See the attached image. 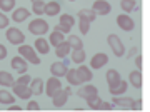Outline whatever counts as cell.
I'll return each instance as SVG.
<instances>
[{
  "label": "cell",
  "mask_w": 150,
  "mask_h": 112,
  "mask_svg": "<svg viewBox=\"0 0 150 112\" xmlns=\"http://www.w3.org/2000/svg\"><path fill=\"white\" fill-rule=\"evenodd\" d=\"M18 54L20 55H23L25 59L30 62V64H33V65H38L40 64V57L37 55V50L33 47H30V45H18Z\"/></svg>",
  "instance_id": "1"
},
{
  "label": "cell",
  "mask_w": 150,
  "mask_h": 112,
  "mask_svg": "<svg viewBox=\"0 0 150 112\" xmlns=\"http://www.w3.org/2000/svg\"><path fill=\"white\" fill-rule=\"evenodd\" d=\"M28 30H30V34H33V35L42 37L43 34L48 32V24L43 20V19H35V20H32L28 24Z\"/></svg>",
  "instance_id": "2"
},
{
  "label": "cell",
  "mask_w": 150,
  "mask_h": 112,
  "mask_svg": "<svg viewBox=\"0 0 150 112\" xmlns=\"http://www.w3.org/2000/svg\"><path fill=\"white\" fill-rule=\"evenodd\" d=\"M107 42H108V45L112 47L113 54H115L117 57H122L123 52H125V47H123V44H122V40H120V37H118V35H115V34H110V35L107 37Z\"/></svg>",
  "instance_id": "3"
},
{
  "label": "cell",
  "mask_w": 150,
  "mask_h": 112,
  "mask_svg": "<svg viewBox=\"0 0 150 112\" xmlns=\"http://www.w3.org/2000/svg\"><path fill=\"white\" fill-rule=\"evenodd\" d=\"M7 40L12 44V45H22V42H25V35L22 30L12 27V29H7Z\"/></svg>",
  "instance_id": "4"
},
{
  "label": "cell",
  "mask_w": 150,
  "mask_h": 112,
  "mask_svg": "<svg viewBox=\"0 0 150 112\" xmlns=\"http://www.w3.org/2000/svg\"><path fill=\"white\" fill-rule=\"evenodd\" d=\"M12 87H13V94H15L17 97L23 99V101H27V99H30V97L33 96L30 86H23V84H17V82H15Z\"/></svg>",
  "instance_id": "5"
},
{
  "label": "cell",
  "mask_w": 150,
  "mask_h": 112,
  "mask_svg": "<svg viewBox=\"0 0 150 112\" xmlns=\"http://www.w3.org/2000/svg\"><path fill=\"white\" fill-rule=\"evenodd\" d=\"M62 89V82L59 80V77H50V79L47 80V87H45V92H47L48 97H54L57 92Z\"/></svg>",
  "instance_id": "6"
},
{
  "label": "cell",
  "mask_w": 150,
  "mask_h": 112,
  "mask_svg": "<svg viewBox=\"0 0 150 112\" xmlns=\"http://www.w3.org/2000/svg\"><path fill=\"white\" fill-rule=\"evenodd\" d=\"M70 87H67V89H60L57 94H55L54 97H52V101H54V106L55 107H62L67 104V101H69V96H70Z\"/></svg>",
  "instance_id": "7"
},
{
  "label": "cell",
  "mask_w": 150,
  "mask_h": 112,
  "mask_svg": "<svg viewBox=\"0 0 150 112\" xmlns=\"http://www.w3.org/2000/svg\"><path fill=\"white\" fill-rule=\"evenodd\" d=\"M107 62H108V55H107V54L98 52V54H95V55L92 57V60H90V69H93V70L102 69L103 65H107Z\"/></svg>",
  "instance_id": "8"
},
{
  "label": "cell",
  "mask_w": 150,
  "mask_h": 112,
  "mask_svg": "<svg viewBox=\"0 0 150 112\" xmlns=\"http://www.w3.org/2000/svg\"><path fill=\"white\" fill-rule=\"evenodd\" d=\"M117 25L120 27V29H123V30H134L135 29V22L134 19L130 15H127V14H122V15H118L117 17Z\"/></svg>",
  "instance_id": "9"
},
{
  "label": "cell",
  "mask_w": 150,
  "mask_h": 112,
  "mask_svg": "<svg viewBox=\"0 0 150 112\" xmlns=\"http://www.w3.org/2000/svg\"><path fill=\"white\" fill-rule=\"evenodd\" d=\"M92 10L95 12V14H98V15H107L112 10V5L108 4L107 0H97V2H93Z\"/></svg>",
  "instance_id": "10"
},
{
  "label": "cell",
  "mask_w": 150,
  "mask_h": 112,
  "mask_svg": "<svg viewBox=\"0 0 150 112\" xmlns=\"http://www.w3.org/2000/svg\"><path fill=\"white\" fill-rule=\"evenodd\" d=\"M67 70H69V64H65V62H55L50 65V72L54 77H64Z\"/></svg>",
  "instance_id": "11"
},
{
  "label": "cell",
  "mask_w": 150,
  "mask_h": 112,
  "mask_svg": "<svg viewBox=\"0 0 150 112\" xmlns=\"http://www.w3.org/2000/svg\"><path fill=\"white\" fill-rule=\"evenodd\" d=\"M12 69L17 70L18 74H25L28 67H27V62L22 59V57H13L12 59Z\"/></svg>",
  "instance_id": "12"
},
{
  "label": "cell",
  "mask_w": 150,
  "mask_h": 112,
  "mask_svg": "<svg viewBox=\"0 0 150 112\" xmlns=\"http://www.w3.org/2000/svg\"><path fill=\"white\" fill-rule=\"evenodd\" d=\"M43 14L45 15H50V17H54V15H59L60 14V4L59 2H45V10H43Z\"/></svg>",
  "instance_id": "13"
},
{
  "label": "cell",
  "mask_w": 150,
  "mask_h": 112,
  "mask_svg": "<svg viewBox=\"0 0 150 112\" xmlns=\"http://www.w3.org/2000/svg\"><path fill=\"white\" fill-rule=\"evenodd\" d=\"M97 94H98L97 87H95V86H92V84H87V86H83L82 89H79V94H77V96L82 97V99H87V97L97 96Z\"/></svg>",
  "instance_id": "14"
},
{
  "label": "cell",
  "mask_w": 150,
  "mask_h": 112,
  "mask_svg": "<svg viewBox=\"0 0 150 112\" xmlns=\"http://www.w3.org/2000/svg\"><path fill=\"white\" fill-rule=\"evenodd\" d=\"M70 50H72V47L69 45V42H67V40L60 42L59 45L55 47V54H57V57H60V59H65V57L70 54Z\"/></svg>",
  "instance_id": "15"
},
{
  "label": "cell",
  "mask_w": 150,
  "mask_h": 112,
  "mask_svg": "<svg viewBox=\"0 0 150 112\" xmlns=\"http://www.w3.org/2000/svg\"><path fill=\"white\" fill-rule=\"evenodd\" d=\"M77 70V75H79V79H80V82H90L92 80V70L88 69V67H85V65H80Z\"/></svg>",
  "instance_id": "16"
},
{
  "label": "cell",
  "mask_w": 150,
  "mask_h": 112,
  "mask_svg": "<svg viewBox=\"0 0 150 112\" xmlns=\"http://www.w3.org/2000/svg\"><path fill=\"white\" fill-rule=\"evenodd\" d=\"M28 15H30L28 9H25V7H20V9H15V10H13V15H12V19H13V22H23V20H27Z\"/></svg>",
  "instance_id": "17"
},
{
  "label": "cell",
  "mask_w": 150,
  "mask_h": 112,
  "mask_svg": "<svg viewBox=\"0 0 150 112\" xmlns=\"http://www.w3.org/2000/svg\"><path fill=\"white\" fill-rule=\"evenodd\" d=\"M35 50L38 54H48V50H50V42L45 40V39H42V37H38L35 40Z\"/></svg>",
  "instance_id": "18"
},
{
  "label": "cell",
  "mask_w": 150,
  "mask_h": 112,
  "mask_svg": "<svg viewBox=\"0 0 150 112\" xmlns=\"http://www.w3.org/2000/svg\"><path fill=\"white\" fill-rule=\"evenodd\" d=\"M129 80L135 89H140L142 87V72L140 70H132L129 75Z\"/></svg>",
  "instance_id": "19"
},
{
  "label": "cell",
  "mask_w": 150,
  "mask_h": 112,
  "mask_svg": "<svg viewBox=\"0 0 150 112\" xmlns=\"http://www.w3.org/2000/svg\"><path fill=\"white\" fill-rule=\"evenodd\" d=\"M108 91H110L112 96H122V94H125V91H127V82L120 79L118 84H115L113 87H108Z\"/></svg>",
  "instance_id": "20"
},
{
  "label": "cell",
  "mask_w": 150,
  "mask_h": 112,
  "mask_svg": "<svg viewBox=\"0 0 150 112\" xmlns=\"http://www.w3.org/2000/svg\"><path fill=\"white\" fill-rule=\"evenodd\" d=\"M105 79H107L108 87H113L115 84H118V82H120V79H122V77H120V74H118L115 69H112V70H108V72H107V77H105Z\"/></svg>",
  "instance_id": "21"
},
{
  "label": "cell",
  "mask_w": 150,
  "mask_h": 112,
  "mask_svg": "<svg viewBox=\"0 0 150 112\" xmlns=\"http://www.w3.org/2000/svg\"><path fill=\"white\" fill-rule=\"evenodd\" d=\"M97 14L92 9H82V10H79V19H82V20H87V22H93L95 20Z\"/></svg>",
  "instance_id": "22"
},
{
  "label": "cell",
  "mask_w": 150,
  "mask_h": 112,
  "mask_svg": "<svg viewBox=\"0 0 150 112\" xmlns=\"http://www.w3.org/2000/svg\"><path fill=\"white\" fill-rule=\"evenodd\" d=\"M30 89H32V94H35V96H40L43 92V80L40 79V77H37V79H32V82H30Z\"/></svg>",
  "instance_id": "23"
},
{
  "label": "cell",
  "mask_w": 150,
  "mask_h": 112,
  "mask_svg": "<svg viewBox=\"0 0 150 112\" xmlns=\"http://www.w3.org/2000/svg\"><path fill=\"white\" fill-rule=\"evenodd\" d=\"M13 84H15V82H13L12 74H8V72H5V70H0V86L12 87Z\"/></svg>",
  "instance_id": "24"
},
{
  "label": "cell",
  "mask_w": 150,
  "mask_h": 112,
  "mask_svg": "<svg viewBox=\"0 0 150 112\" xmlns=\"http://www.w3.org/2000/svg\"><path fill=\"white\" fill-rule=\"evenodd\" d=\"M74 24H75V19H74L72 15H69V14H64V15H60V25L65 27L67 30H72Z\"/></svg>",
  "instance_id": "25"
},
{
  "label": "cell",
  "mask_w": 150,
  "mask_h": 112,
  "mask_svg": "<svg viewBox=\"0 0 150 112\" xmlns=\"http://www.w3.org/2000/svg\"><path fill=\"white\" fill-rule=\"evenodd\" d=\"M65 40V37H64V34L62 32H59V30H54V32L50 34V39H48V42L52 44L54 47H57L60 42H64Z\"/></svg>",
  "instance_id": "26"
},
{
  "label": "cell",
  "mask_w": 150,
  "mask_h": 112,
  "mask_svg": "<svg viewBox=\"0 0 150 112\" xmlns=\"http://www.w3.org/2000/svg\"><path fill=\"white\" fill-rule=\"evenodd\" d=\"M65 75H67V80H69L72 86H80V84H82L80 79H79V75H77V70H75V69H69Z\"/></svg>",
  "instance_id": "27"
},
{
  "label": "cell",
  "mask_w": 150,
  "mask_h": 112,
  "mask_svg": "<svg viewBox=\"0 0 150 112\" xmlns=\"http://www.w3.org/2000/svg\"><path fill=\"white\" fill-rule=\"evenodd\" d=\"M120 7H122V10L125 14H129V12L137 9V2L135 0H120Z\"/></svg>",
  "instance_id": "28"
},
{
  "label": "cell",
  "mask_w": 150,
  "mask_h": 112,
  "mask_svg": "<svg viewBox=\"0 0 150 112\" xmlns=\"http://www.w3.org/2000/svg\"><path fill=\"white\" fill-rule=\"evenodd\" d=\"M67 42H69V45L74 50H79V49H83V42L80 40V37H77V35H70L69 39H67Z\"/></svg>",
  "instance_id": "29"
},
{
  "label": "cell",
  "mask_w": 150,
  "mask_h": 112,
  "mask_svg": "<svg viewBox=\"0 0 150 112\" xmlns=\"http://www.w3.org/2000/svg\"><path fill=\"white\" fill-rule=\"evenodd\" d=\"M132 102H134V99H130V97H118V96H113V104H117V106L129 107V109H130Z\"/></svg>",
  "instance_id": "30"
},
{
  "label": "cell",
  "mask_w": 150,
  "mask_h": 112,
  "mask_svg": "<svg viewBox=\"0 0 150 112\" xmlns=\"http://www.w3.org/2000/svg\"><path fill=\"white\" fill-rule=\"evenodd\" d=\"M13 101H15V96H12L10 92L7 91H0V104H13Z\"/></svg>",
  "instance_id": "31"
},
{
  "label": "cell",
  "mask_w": 150,
  "mask_h": 112,
  "mask_svg": "<svg viewBox=\"0 0 150 112\" xmlns=\"http://www.w3.org/2000/svg\"><path fill=\"white\" fill-rule=\"evenodd\" d=\"M85 101H87V104H88V107H90V109H100V102H102V99L98 97V94H97V96L87 97Z\"/></svg>",
  "instance_id": "32"
},
{
  "label": "cell",
  "mask_w": 150,
  "mask_h": 112,
  "mask_svg": "<svg viewBox=\"0 0 150 112\" xmlns=\"http://www.w3.org/2000/svg\"><path fill=\"white\" fill-rule=\"evenodd\" d=\"M72 60L75 64H82L85 60V50L83 49H79V50H74L72 52Z\"/></svg>",
  "instance_id": "33"
},
{
  "label": "cell",
  "mask_w": 150,
  "mask_h": 112,
  "mask_svg": "<svg viewBox=\"0 0 150 112\" xmlns=\"http://www.w3.org/2000/svg\"><path fill=\"white\" fill-rule=\"evenodd\" d=\"M32 10L35 15H42L43 10H45V2H42V0H35V2H32Z\"/></svg>",
  "instance_id": "34"
},
{
  "label": "cell",
  "mask_w": 150,
  "mask_h": 112,
  "mask_svg": "<svg viewBox=\"0 0 150 112\" xmlns=\"http://www.w3.org/2000/svg\"><path fill=\"white\" fill-rule=\"evenodd\" d=\"M15 4H17V0H0V10L10 12V10H13Z\"/></svg>",
  "instance_id": "35"
},
{
  "label": "cell",
  "mask_w": 150,
  "mask_h": 112,
  "mask_svg": "<svg viewBox=\"0 0 150 112\" xmlns=\"http://www.w3.org/2000/svg\"><path fill=\"white\" fill-rule=\"evenodd\" d=\"M79 29H80V32L83 34V35H85V34H88V29H90V22L79 19Z\"/></svg>",
  "instance_id": "36"
},
{
  "label": "cell",
  "mask_w": 150,
  "mask_h": 112,
  "mask_svg": "<svg viewBox=\"0 0 150 112\" xmlns=\"http://www.w3.org/2000/svg\"><path fill=\"white\" fill-rule=\"evenodd\" d=\"M30 82H32V77L30 75H25V74H22L20 77H18V80H17V84H23V86H30Z\"/></svg>",
  "instance_id": "37"
},
{
  "label": "cell",
  "mask_w": 150,
  "mask_h": 112,
  "mask_svg": "<svg viewBox=\"0 0 150 112\" xmlns=\"http://www.w3.org/2000/svg\"><path fill=\"white\" fill-rule=\"evenodd\" d=\"M8 27V17L0 14V29H7Z\"/></svg>",
  "instance_id": "38"
},
{
  "label": "cell",
  "mask_w": 150,
  "mask_h": 112,
  "mask_svg": "<svg viewBox=\"0 0 150 112\" xmlns=\"http://www.w3.org/2000/svg\"><path fill=\"white\" fill-rule=\"evenodd\" d=\"M27 109H28V111H38V109H40V106H38L35 101H30L27 104Z\"/></svg>",
  "instance_id": "39"
},
{
  "label": "cell",
  "mask_w": 150,
  "mask_h": 112,
  "mask_svg": "<svg viewBox=\"0 0 150 112\" xmlns=\"http://www.w3.org/2000/svg\"><path fill=\"white\" fill-rule=\"evenodd\" d=\"M130 109H134V111H139V109H142V101H134L132 102V106H130Z\"/></svg>",
  "instance_id": "40"
},
{
  "label": "cell",
  "mask_w": 150,
  "mask_h": 112,
  "mask_svg": "<svg viewBox=\"0 0 150 112\" xmlns=\"http://www.w3.org/2000/svg\"><path fill=\"white\" fill-rule=\"evenodd\" d=\"M5 57H7V47L0 44V60H4Z\"/></svg>",
  "instance_id": "41"
},
{
  "label": "cell",
  "mask_w": 150,
  "mask_h": 112,
  "mask_svg": "<svg viewBox=\"0 0 150 112\" xmlns=\"http://www.w3.org/2000/svg\"><path fill=\"white\" fill-rule=\"evenodd\" d=\"M100 109H102V111H110V109H112V104H108V102H100Z\"/></svg>",
  "instance_id": "42"
},
{
  "label": "cell",
  "mask_w": 150,
  "mask_h": 112,
  "mask_svg": "<svg viewBox=\"0 0 150 112\" xmlns=\"http://www.w3.org/2000/svg\"><path fill=\"white\" fill-rule=\"evenodd\" d=\"M135 65L137 69H142V55H135Z\"/></svg>",
  "instance_id": "43"
},
{
  "label": "cell",
  "mask_w": 150,
  "mask_h": 112,
  "mask_svg": "<svg viewBox=\"0 0 150 112\" xmlns=\"http://www.w3.org/2000/svg\"><path fill=\"white\" fill-rule=\"evenodd\" d=\"M137 54H139V50H137L135 47H132V49H130V52H129V57H135Z\"/></svg>",
  "instance_id": "44"
},
{
  "label": "cell",
  "mask_w": 150,
  "mask_h": 112,
  "mask_svg": "<svg viewBox=\"0 0 150 112\" xmlns=\"http://www.w3.org/2000/svg\"><path fill=\"white\" fill-rule=\"evenodd\" d=\"M55 30H59V32H62V34L70 32V30H67V29H65V27H62V25H57V27H55Z\"/></svg>",
  "instance_id": "45"
},
{
  "label": "cell",
  "mask_w": 150,
  "mask_h": 112,
  "mask_svg": "<svg viewBox=\"0 0 150 112\" xmlns=\"http://www.w3.org/2000/svg\"><path fill=\"white\" fill-rule=\"evenodd\" d=\"M8 111H22V107L15 106V104H10V109H8Z\"/></svg>",
  "instance_id": "46"
},
{
  "label": "cell",
  "mask_w": 150,
  "mask_h": 112,
  "mask_svg": "<svg viewBox=\"0 0 150 112\" xmlns=\"http://www.w3.org/2000/svg\"><path fill=\"white\" fill-rule=\"evenodd\" d=\"M70 2H74V0H70Z\"/></svg>",
  "instance_id": "47"
},
{
  "label": "cell",
  "mask_w": 150,
  "mask_h": 112,
  "mask_svg": "<svg viewBox=\"0 0 150 112\" xmlns=\"http://www.w3.org/2000/svg\"><path fill=\"white\" fill-rule=\"evenodd\" d=\"M32 2H35V0H32Z\"/></svg>",
  "instance_id": "48"
}]
</instances>
